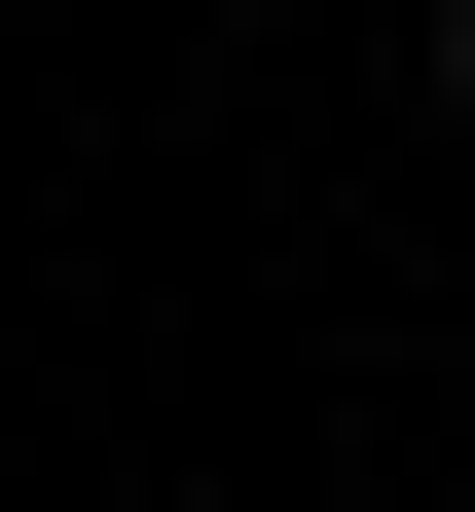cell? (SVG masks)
<instances>
[{"label":"cell","instance_id":"cell-3","mask_svg":"<svg viewBox=\"0 0 475 512\" xmlns=\"http://www.w3.org/2000/svg\"><path fill=\"white\" fill-rule=\"evenodd\" d=\"M439 512H475V476H439Z\"/></svg>","mask_w":475,"mask_h":512},{"label":"cell","instance_id":"cell-1","mask_svg":"<svg viewBox=\"0 0 475 512\" xmlns=\"http://www.w3.org/2000/svg\"><path fill=\"white\" fill-rule=\"evenodd\" d=\"M439 147H475V0H439Z\"/></svg>","mask_w":475,"mask_h":512},{"label":"cell","instance_id":"cell-2","mask_svg":"<svg viewBox=\"0 0 475 512\" xmlns=\"http://www.w3.org/2000/svg\"><path fill=\"white\" fill-rule=\"evenodd\" d=\"M183 37H256V0H183Z\"/></svg>","mask_w":475,"mask_h":512}]
</instances>
